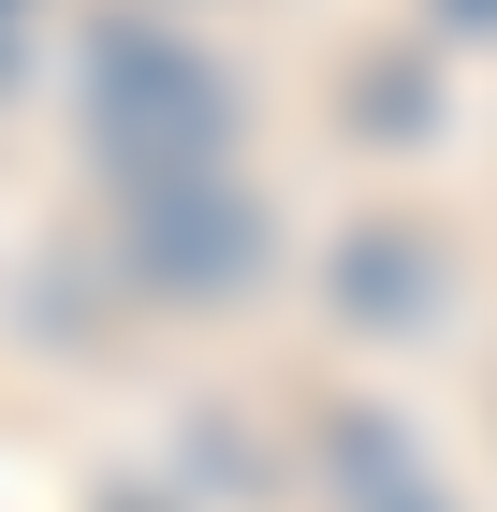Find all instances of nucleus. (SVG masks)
I'll list each match as a JSON object with an SVG mask.
<instances>
[{"mask_svg":"<svg viewBox=\"0 0 497 512\" xmlns=\"http://www.w3.org/2000/svg\"><path fill=\"white\" fill-rule=\"evenodd\" d=\"M88 132H103V161H117V176H161V161H220L234 88L205 74L176 30L117 15V30L88 44Z\"/></svg>","mask_w":497,"mask_h":512,"instance_id":"obj_1","label":"nucleus"},{"mask_svg":"<svg viewBox=\"0 0 497 512\" xmlns=\"http://www.w3.org/2000/svg\"><path fill=\"white\" fill-rule=\"evenodd\" d=\"M117 191H132V264L161 293H234L264 264V220H249V191L220 161H161V176H117Z\"/></svg>","mask_w":497,"mask_h":512,"instance_id":"obj_2","label":"nucleus"},{"mask_svg":"<svg viewBox=\"0 0 497 512\" xmlns=\"http://www.w3.org/2000/svg\"><path fill=\"white\" fill-rule=\"evenodd\" d=\"M468 15H483V0H468Z\"/></svg>","mask_w":497,"mask_h":512,"instance_id":"obj_3","label":"nucleus"}]
</instances>
